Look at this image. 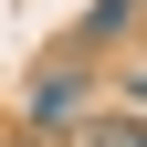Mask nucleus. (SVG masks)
Segmentation results:
<instances>
[{"label": "nucleus", "mask_w": 147, "mask_h": 147, "mask_svg": "<svg viewBox=\"0 0 147 147\" xmlns=\"http://www.w3.org/2000/svg\"><path fill=\"white\" fill-rule=\"evenodd\" d=\"M84 105H95V95H84V74H74V63H42V74H32V105H21V126L63 147L74 126H84Z\"/></svg>", "instance_id": "f257e3e1"}, {"label": "nucleus", "mask_w": 147, "mask_h": 147, "mask_svg": "<svg viewBox=\"0 0 147 147\" xmlns=\"http://www.w3.org/2000/svg\"><path fill=\"white\" fill-rule=\"evenodd\" d=\"M74 147H147V105H126V116H84Z\"/></svg>", "instance_id": "f03ea898"}, {"label": "nucleus", "mask_w": 147, "mask_h": 147, "mask_svg": "<svg viewBox=\"0 0 147 147\" xmlns=\"http://www.w3.org/2000/svg\"><path fill=\"white\" fill-rule=\"evenodd\" d=\"M126 105H147V63H137V74H126Z\"/></svg>", "instance_id": "7ed1b4c3"}, {"label": "nucleus", "mask_w": 147, "mask_h": 147, "mask_svg": "<svg viewBox=\"0 0 147 147\" xmlns=\"http://www.w3.org/2000/svg\"><path fill=\"white\" fill-rule=\"evenodd\" d=\"M0 147H53V137H32V126H21V137H0Z\"/></svg>", "instance_id": "20e7f679"}]
</instances>
